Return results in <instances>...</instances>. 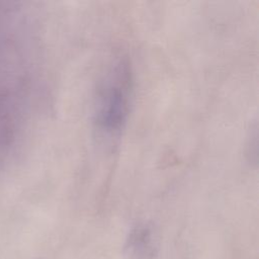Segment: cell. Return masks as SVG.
<instances>
[{
    "label": "cell",
    "instance_id": "obj_1",
    "mask_svg": "<svg viewBox=\"0 0 259 259\" xmlns=\"http://www.w3.org/2000/svg\"><path fill=\"white\" fill-rule=\"evenodd\" d=\"M15 11L0 3V168L13 145L19 113V71Z\"/></svg>",
    "mask_w": 259,
    "mask_h": 259
},
{
    "label": "cell",
    "instance_id": "obj_2",
    "mask_svg": "<svg viewBox=\"0 0 259 259\" xmlns=\"http://www.w3.org/2000/svg\"><path fill=\"white\" fill-rule=\"evenodd\" d=\"M130 90L128 66L119 62L109 76L97 106V123L104 133H118L125 122L130 107Z\"/></svg>",
    "mask_w": 259,
    "mask_h": 259
}]
</instances>
